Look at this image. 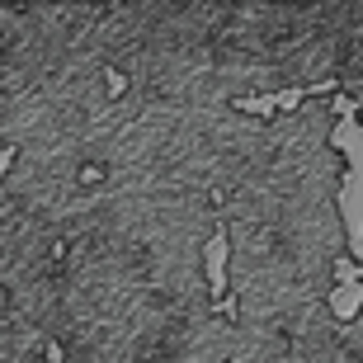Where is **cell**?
<instances>
[{"label": "cell", "instance_id": "1", "mask_svg": "<svg viewBox=\"0 0 363 363\" xmlns=\"http://www.w3.org/2000/svg\"><path fill=\"white\" fill-rule=\"evenodd\" d=\"M345 340H350V350L363 359V302H359V311H354L350 321H345Z\"/></svg>", "mask_w": 363, "mask_h": 363}]
</instances>
